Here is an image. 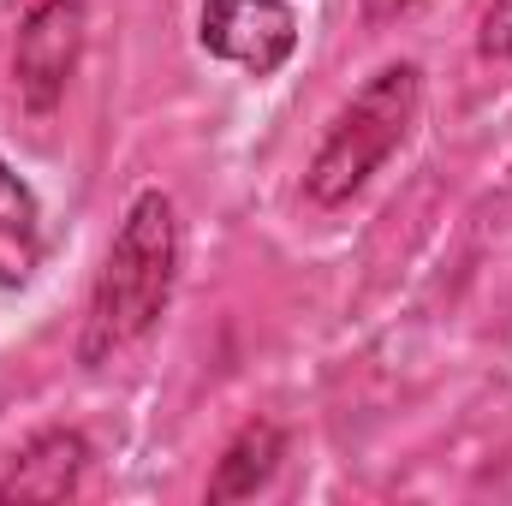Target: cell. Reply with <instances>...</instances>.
<instances>
[{"label":"cell","instance_id":"1","mask_svg":"<svg viewBox=\"0 0 512 506\" xmlns=\"http://www.w3.org/2000/svg\"><path fill=\"white\" fill-rule=\"evenodd\" d=\"M173 286H179V209L161 185H149L126 203L114 245L96 268L84 328H78V364L102 370L126 358L131 346H143L161 328Z\"/></svg>","mask_w":512,"mask_h":506},{"label":"cell","instance_id":"2","mask_svg":"<svg viewBox=\"0 0 512 506\" xmlns=\"http://www.w3.org/2000/svg\"><path fill=\"white\" fill-rule=\"evenodd\" d=\"M417 108H423V72H417V60L376 66L346 96V108L328 120L310 167H304V197L316 209H346L387 161L405 149V137L417 126Z\"/></svg>","mask_w":512,"mask_h":506},{"label":"cell","instance_id":"3","mask_svg":"<svg viewBox=\"0 0 512 506\" xmlns=\"http://www.w3.org/2000/svg\"><path fill=\"white\" fill-rule=\"evenodd\" d=\"M84 36H90V0H24L12 36V90L24 114L48 120L66 102L84 60Z\"/></svg>","mask_w":512,"mask_h":506},{"label":"cell","instance_id":"4","mask_svg":"<svg viewBox=\"0 0 512 506\" xmlns=\"http://www.w3.org/2000/svg\"><path fill=\"white\" fill-rule=\"evenodd\" d=\"M197 42L245 78H274L298 54V12L292 0H203Z\"/></svg>","mask_w":512,"mask_h":506},{"label":"cell","instance_id":"5","mask_svg":"<svg viewBox=\"0 0 512 506\" xmlns=\"http://www.w3.org/2000/svg\"><path fill=\"white\" fill-rule=\"evenodd\" d=\"M84 477H90V441L78 429H42L0 471V506L6 501H72L84 489Z\"/></svg>","mask_w":512,"mask_h":506},{"label":"cell","instance_id":"6","mask_svg":"<svg viewBox=\"0 0 512 506\" xmlns=\"http://www.w3.org/2000/svg\"><path fill=\"white\" fill-rule=\"evenodd\" d=\"M48 256L42 233V203L24 185V173L0 155V292H24Z\"/></svg>","mask_w":512,"mask_h":506},{"label":"cell","instance_id":"7","mask_svg":"<svg viewBox=\"0 0 512 506\" xmlns=\"http://www.w3.org/2000/svg\"><path fill=\"white\" fill-rule=\"evenodd\" d=\"M280 459H286V429H280L274 417H251V423L221 447V459H215V471H209V501L227 506V501L262 495V489L274 483Z\"/></svg>","mask_w":512,"mask_h":506},{"label":"cell","instance_id":"8","mask_svg":"<svg viewBox=\"0 0 512 506\" xmlns=\"http://www.w3.org/2000/svg\"><path fill=\"white\" fill-rule=\"evenodd\" d=\"M477 54L483 60H512V0H483V12H477Z\"/></svg>","mask_w":512,"mask_h":506},{"label":"cell","instance_id":"9","mask_svg":"<svg viewBox=\"0 0 512 506\" xmlns=\"http://www.w3.org/2000/svg\"><path fill=\"white\" fill-rule=\"evenodd\" d=\"M358 6H364V18H370V24H399L417 0H358Z\"/></svg>","mask_w":512,"mask_h":506}]
</instances>
